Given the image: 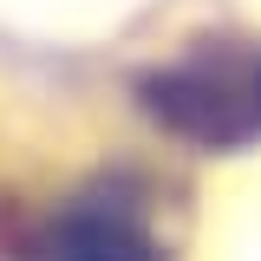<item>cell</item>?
I'll return each mask as SVG.
<instances>
[{
  "instance_id": "6da1fadb",
  "label": "cell",
  "mask_w": 261,
  "mask_h": 261,
  "mask_svg": "<svg viewBox=\"0 0 261 261\" xmlns=\"http://www.w3.org/2000/svg\"><path fill=\"white\" fill-rule=\"evenodd\" d=\"M150 105L183 137H248L261 130V65L222 59V65H183L150 79Z\"/></svg>"
},
{
  "instance_id": "7a4b0ae2",
  "label": "cell",
  "mask_w": 261,
  "mask_h": 261,
  "mask_svg": "<svg viewBox=\"0 0 261 261\" xmlns=\"http://www.w3.org/2000/svg\"><path fill=\"white\" fill-rule=\"evenodd\" d=\"M39 261H157L150 235L105 209H72L39 235Z\"/></svg>"
}]
</instances>
